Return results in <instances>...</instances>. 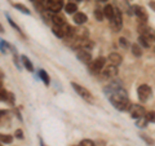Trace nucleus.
I'll return each mask as SVG.
<instances>
[{"label":"nucleus","mask_w":155,"mask_h":146,"mask_svg":"<svg viewBox=\"0 0 155 146\" xmlns=\"http://www.w3.org/2000/svg\"><path fill=\"white\" fill-rule=\"evenodd\" d=\"M132 11H133V14L138 18V21L141 23H145L147 21V12H146V9H145L143 7H141V5H133Z\"/></svg>","instance_id":"nucleus-9"},{"label":"nucleus","mask_w":155,"mask_h":146,"mask_svg":"<svg viewBox=\"0 0 155 146\" xmlns=\"http://www.w3.org/2000/svg\"><path fill=\"white\" fill-rule=\"evenodd\" d=\"M147 123H149V121H147L146 118L143 116V118H141V119H137V123H136V125H137L138 128H145Z\"/></svg>","instance_id":"nucleus-28"},{"label":"nucleus","mask_w":155,"mask_h":146,"mask_svg":"<svg viewBox=\"0 0 155 146\" xmlns=\"http://www.w3.org/2000/svg\"><path fill=\"white\" fill-rule=\"evenodd\" d=\"M102 12H104V17H106L110 21V19L113 18L114 13H115V9H114L113 5H110V4H106V5L104 7V9H102Z\"/></svg>","instance_id":"nucleus-17"},{"label":"nucleus","mask_w":155,"mask_h":146,"mask_svg":"<svg viewBox=\"0 0 155 146\" xmlns=\"http://www.w3.org/2000/svg\"><path fill=\"white\" fill-rule=\"evenodd\" d=\"M8 111L7 110H0V125L5 123V119H8Z\"/></svg>","instance_id":"nucleus-26"},{"label":"nucleus","mask_w":155,"mask_h":146,"mask_svg":"<svg viewBox=\"0 0 155 146\" xmlns=\"http://www.w3.org/2000/svg\"><path fill=\"white\" fill-rule=\"evenodd\" d=\"M16 137L19 138V140H22V138H23V132H22L21 129H17V131H16Z\"/></svg>","instance_id":"nucleus-36"},{"label":"nucleus","mask_w":155,"mask_h":146,"mask_svg":"<svg viewBox=\"0 0 155 146\" xmlns=\"http://www.w3.org/2000/svg\"><path fill=\"white\" fill-rule=\"evenodd\" d=\"M72 19H74V22L76 23V25H80L81 26V25H84V23L87 22V19H88V18H87V16H85L84 13L76 12L74 16H72Z\"/></svg>","instance_id":"nucleus-15"},{"label":"nucleus","mask_w":155,"mask_h":146,"mask_svg":"<svg viewBox=\"0 0 155 146\" xmlns=\"http://www.w3.org/2000/svg\"><path fill=\"white\" fill-rule=\"evenodd\" d=\"M151 36L149 35H140L138 36V44L140 47H143V48H150V44H151Z\"/></svg>","instance_id":"nucleus-16"},{"label":"nucleus","mask_w":155,"mask_h":146,"mask_svg":"<svg viewBox=\"0 0 155 146\" xmlns=\"http://www.w3.org/2000/svg\"><path fill=\"white\" fill-rule=\"evenodd\" d=\"M94 17H96L97 21L101 22L104 19V12L101 11V9H96V11H94Z\"/></svg>","instance_id":"nucleus-30"},{"label":"nucleus","mask_w":155,"mask_h":146,"mask_svg":"<svg viewBox=\"0 0 155 146\" xmlns=\"http://www.w3.org/2000/svg\"><path fill=\"white\" fill-rule=\"evenodd\" d=\"M71 3H75V2H80V0H70Z\"/></svg>","instance_id":"nucleus-40"},{"label":"nucleus","mask_w":155,"mask_h":146,"mask_svg":"<svg viewBox=\"0 0 155 146\" xmlns=\"http://www.w3.org/2000/svg\"><path fill=\"white\" fill-rule=\"evenodd\" d=\"M40 146H47L44 142H43V140H41V138H40Z\"/></svg>","instance_id":"nucleus-38"},{"label":"nucleus","mask_w":155,"mask_h":146,"mask_svg":"<svg viewBox=\"0 0 155 146\" xmlns=\"http://www.w3.org/2000/svg\"><path fill=\"white\" fill-rule=\"evenodd\" d=\"M149 5H150V8L153 9V12H155V2H154V0H150V2H149Z\"/></svg>","instance_id":"nucleus-37"},{"label":"nucleus","mask_w":155,"mask_h":146,"mask_svg":"<svg viewBox=\"0 0 155 146\" xmlns=\"http://www.w3.org/2000/svg\"><path fill=\"white\" fill-rule=\"evenodd\" d=\"M71 87L74 88V91H75L76 93L79 95L83 100L88 101V102H93V96H92V93H91V92L87 89V88L81 87L80 84H78V83H75V81H72V83H71Z\"/></svg>","instance_id":"nucleus-3"},{"label":"nucleus","mask_w":155,"mask_h":146,"mask_svg":"<svg viewBox=\"0 0 155 146\" xmlns=\"http://www.w3.org/2000/svg\"><path fill=\"white\" fill-rule=\"evenodd\" d=\"M0 142L2 144H12L13 137L11 134H0Z\"/></svg>","instance_id":"nucleus-25"},{"label":"nucleus","mask_w":155,"mask_h":146,"mask_svg":"<svg viewBox=\"0 0 155 146\" xmlns=\"http://www.w3.org/2000/svg\"><path fill=\"white\" fill-rule=\"evenodd\" d=\"M13 7L16 8V9H18L21 13H23V14H27V16H30L31 14V12H30V9H28L27 7H25L23 4H13Z\"/></svg>","instance_id":"nucleus-23"},{"label":"nucleus","mask_w":155,"mask_h":146,"mask_svg":"<svg viewBox=\"0 0 155 146\" xmlns=\"http://www.w3.org/2000/svg\"><path fill=\"white\" fill-rule=\"evenodd\" d=\"M64 8H65V12H66L67 14H75L76 11H78L76 3H71V2H70V3H67Z\"/></svg>","instance_id":"nucleus-19"},{"label":"nucleus","mask_w":155,"mask_h":146,"mask_svg":"<svg viewBox=\"0 0 155 146\" xmlns=\"http://www.w3.org/2000/svg\"><path fill=\"white\" fill-rule=\"evenodd\" d=\"M140 137H141L142 140L146 141V144H149V145H153V144H154V141H153L151 138H147V137H146V134H140Z\"/></svg>","instance_id":"nucleus-34"},{"label":"nucleus","mask_w":155,"mask_h":146,"mask_svg":"<svg viewBox=\"0 0 155 146\" xmlns=\"http://www.w3.org/2000/svg\"><path fill=\"white\" fill-rule=\"evenodd\" d=\"M110 27L113 28V31H115V32L120 31L123 27V16H122V13L119 11H116V9H115L113 18L110 19Z\"/></svg>","instance_id":"nucleus-4"},{"label":"nucleus","mask_w":155,"mask_h":146,"mask_svg":"<svg viewBox=\"0 0 155 146\" xmlns=\"http://www.w3.org/2000/svg\"><path fill=\"white\" fill-rule=\"evenodd\" d=\"M76 58L80 62H83V64L89 65L92 62V53L89 51H85V49H79L76 52Z\"/></svg>","instance_id":"nucleus-11"},{"label":"nucleus","mask_w":155,"mask_h":146,"mask_svg":"<svg viewBox=\"0 0 155 146\" xmlns=\"http://www.w3.org/2000/svg\"><path fill=\"white\" fill-rule=\"evenodd\" d=\"M114 4H115V7L118 8L116 11H119L120 13H127L128 16H133L132 7H130L128 0H115Z\"/></svg>","instance_id":"nucleus-5"},{"label":"nucleus","mask_w":155,"mask_h":146,"mask_svg":"<svg viewBox=\"0 0 155 146\" xmlns=\"http://www.w3.org/2000/svg\"><path fill=\"white\" fill-rule=\"evenodd\" d=\"M109 100L111 102V105L116 110H120V111H125V110L128 111L130 109V106H132V104L129 102L127 91L123 88H120L119 91H116L111 96H109Z\"/></svg>","instance_id":"nucleus-1"},{"label":"nucleus","mask_w":155,"mask_h":146,"mask_svg":"<svg viewBox=\"0 0 155 146\" xmlns=\"http://www.w3.org/2000/svg\"><path fill=\"white\" fill-rule=\"evenodd\" d=\"M102 2H107V0H102Z\"/></svg>","instance_id":"nucleus-41"},{"label":"nucleus","mask_w":155,"mask_h":146,"mask_svg":"<svg viewBox=\"0 0 155 146\" xmlns=\"http://www.w3.org/2000/svg\"><path fill=\"white\" fill-rule=\"evenodd\" d=\"M120 88H122V85H120V81H113V83H110L109 85H106L105 88H104V92H105V95L106 96H111L114 93V92L116 91H119Z\"/></svg>","instance_id":"nucleus-12"},{"label":"nucleus","mask_w":155,"mask_h":146,"mask_svg":"<svg viewBox=\"0 0 155 146\" xmlns=\"http://www.w3.org/2000/svg\"><path fill=\"white\" fill-rule=\"evenodd\" d=\"M128 111L133 119H141L146 115V111H145L143 106H141V105H132Z\"/></svg>","instance_id":"nucleus-8"},{"label":"nucleus","mask_w":155,"mask_h":146,"mask_svg":"<svg viewBox=\"0 0 155 146\" xmlns=\"http://www.w3.org/2000/svg\"><path fill=\"white\" fill-rule=\"evenodd\" d=\"M109 61H110V64H111V65L119 66L120 64H122L123 58H122V56H120L119 53L113 52V53H110V55H109Z\"/></svg>","instance_id":"nucleus-14"},{"label":"nucleus","mask_w":155,"mask_h":146,"mask_svg":"<svg viewBox=\"0 0 155 146\" xmlns=\"http://www.w3.org/2000/svg\"><path fill=\"white\" fill-rule=\"evenodd\" d=\"M13 61H14V65L17 66L18 70H21V65H19V61H18V57H17V53L13 56Z\"/></svg>","instance_id":"nucleus-35"},{"label":"nucleus","mask_w":155,"mask_h":146,"mask_svg":"<svg viewBox=\"0 0 155 146\" xmlns=\"http://www.w3.org/2000/svg\"><path fill=\"white\" fill-rule=\"evenodd\" d=\"M79 146H94V142L92 140L85 138V140H81V142H80Z\"/></svg>","instance_id":"nucleus-33"},{"label":"nucleus","mask_w":155,"mask_h":146,"mask_svg":"<svg viewBox=\"0 0 155 146\" xmlns=\"http://www.w3.org/2000/svg\"><path fill=\"white\" fill-rule=\"evenodd\" d=\"M51 21L53 22V26H57V27H64V26L67 25L65 17L62 16V14H60V13L52 14V19H51Z\"/></svg>","instance_id":"nucleus-13"},{"label":"nucleus","mask_w":155,"mask_h":146,"mask_svg":"<svg viewBox=\"0 0 155 146\" xmlns=\"http://www.w3.org/2000/svg\"><path fill=\"white\" fill-rule=\"evenodd\" d=\"M8 92L4 91L3 88H0V101H8Z\"/></svg>","instance_id":"nucleus-32"},{"label":"nucleus","mask_w":155,"mask_h":146,"mask_svg":"<svg viewBox=\"0 0 155 146\" xmlns=\"http://www.w3.org/2000/svg\"><path fill=\"white\" fill-rule=\"evenodd\" d=\"M145 118L149 123H155V111H149V113L145 115Z\"/></svg>","instance_id":"nucleus-29"},{"label":"nucleus","mask_w":155,"mask_h":146,"mask_svg":"<svg viewBox=\"0 0 155 146\" xmlns=\"http://www.w3.org/2000/svg\"><path fill=\"white\" fill-rule=\"evenodd\" d=\"M2 32H4V28H3L2 25H0V34H2Z\"/></svg>","instance_id":"nucleus-39"},{"label":"nucleus","mask_w":155,"mask_h":146,"mask_svg":"<svg viewBox=\"0 0 155 146\" xmlns=\"http://www.w3.org/2000/svg\"><path fill=\"white\" fill-rule=\"evenodd\" d=\"M137 96L141 102H146L151 96V88L147 84H141L137 88Z\"/></svg>","instance_id":"nucleus-6"},{"label":"nucleus","mask_w":155,"mask_h":146,"mask_svg":"<svg viewBox=\"0 0 155 146\" xmlns=\"http://www.w3.org/2000/svg\"><path fill=\"white\" fill-rule=\"evenodd\" d=\"M116 75H118V66H114V65L110 64V65L104 67L102 76L105 79H113V78H115Z\"/></svg>","instance_id":"nucleus-10"},{"label":"nucleus","mask_w":155,"mask_h":146,"mask_svg":"<svg viewBox=\"0 0 155 146\" xmlns=\"http://www.w3.org/2000/svg\"><path fill=\"white\" fill-rule=\"evenodd\" d=\"M21 62L23 64V66L26 67V70H27V71H30V72L34 71V65H32V62L30 61V58H28V57L22 56V57H21Z\"/></svg>","instance_id":"nucleus-18"},{"label":"nucleus","mask_w":155,"mask_h":146,"mask_svg":"<svg viewBox=\"0 0 155 146\" xmlns=\"http://www.w3.org/2000/svg\"><path fill=\"white\" fill-rule=\"evenodd\" d=\"M64 7V0H47V9L53 14L60 13Z\"/></svg>","instance_id":"nucleus-7"},{"label":"nucleus","mask_w":155,"mask_h":146,"mask_svg":"<svg viewBox=\"0 0 155 146\" xmlns=\"http://www.w3.org/2000/svg\"><path fill=\"white\" fill-rule=\"evenodd\" d=\"M8 49H11V44H9L8 41L3 40V39H0V51H2V53H8Z\"/></svg>","instance_id":"nucleus-24"},{"label":"nucleus","mask_w":155,"mask_h":146,"mask_svg":"<svg viewBox=\"0 0 155 146\" xmlns=\"http://www.w3.org/2000/svg\"><path fill=\"white\" fill-rule=\"evenodd\" d=\"M38 75H39V78L43 80V83H44L45 85H49V83H51V79H49V75L47 74V71L45 70H43V69H40L38 71Z\"/></svg>","instance_id":"nucleus-20"},{"label":"nucleus","mask_w":155,"mask_h":146,"mask_svg":"<svg viewBox=\"0 0 155 146\" xmlns=\"http://www.w3.org/2000/svg\"><path fill=\"white\" fill-rule=\"evenodd\" d=\"M106 60H105V57H98V58H96V60H93L89 64V71L92 72L93 75H98L102 72L104 70V67L106 66Z\"/></svg>","instance_id":"nucleus-2"},{"label":"nucleus","mask_w":155,"mask_h":146,"mask_svg":"<svg viewBox=\"0 0 155 146\" xmlns=\"http://www.w3.org/2000/svg\"><path fill=\"white\" fill-rule=\"evenodd\" d=\"M52 31H53V34H54L57 38H65V26L64 27L53 26L52 27Z\"/></svg>","instance_id":"nucleus-21"},{"label":"nucleus","mask_w":155,"mask_h":146,"mask_svg":"<svg viewBox=\"0 0 155 146\" xmlns=\"http://www.w3.org/2000/svg\"><path fill=\"white\" fill-rule=\"evenodd\" d=\"M132 53H133V56L136 57H141L142 56V49H141V47H140L138 43H134V44H132Z\"/></svg>","instance_id":"nucleus-22"},{"label":"nucleus","mask_w":155,"mask_h":146,"mask_svg":"<svg viewBox=\"0 0 155 146\" xmlns=\"http://www.w3.org/2000/svg\"><path fill=\"white\" fill-rule=\"evenodd\" d=\"M119 45L123 47L124 49H127V48H129V43H128V40L125 38H120L119 39Z\"/></svg>","instance_id":"nucleus-31"},{"label":"nucleus","mask_w":155,"mask_h":146,"mask_svg":"<svg viewBox=\"0 0 155 146\" xmlns=\"http://www.w3.org/2000/svg\"><path fill=\"white\" fill-rule=\"evenodd\" d=\"M7 19H8V22H9V25H11L13 28H14V30H16L18 34H21V35H22V31H21V28H19L17 25H16V23H14L13 22V19L11 18V17H9V14H7Z\"/></svg>","instance_id":"nucleus-27"}]
</instances>
